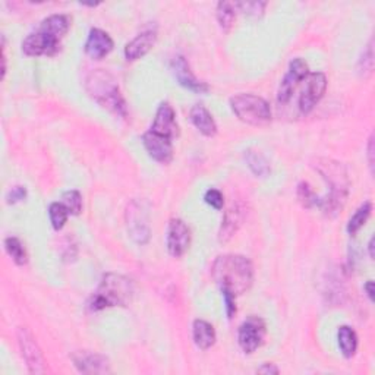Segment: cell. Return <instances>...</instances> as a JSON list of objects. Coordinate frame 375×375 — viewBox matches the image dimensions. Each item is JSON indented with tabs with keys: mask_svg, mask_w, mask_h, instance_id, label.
<instances>
[{
	"mask_svg": "<svg viewBox=\"0 0 375 375\" xmlns=\"http://www.w3.org/2000/svg\"><path fill=\"white\" fill-rule=\"evenodd\" d=\"M310 74V68L308 63L303 61L302 58H296L289 63L288 68V72L284 74L280 87H279V91H277V101L280 104H286L288 103L293 93L296 91L298 85L305 80Z\"/></svg>",
	"mask_w": 375,
	"mask_h": 375,
	"instance_id": "8fae6325",
	"label": "cell"
},
{
	"mask_svg": "<svg viewBox=\"0 0 375 375\" xmlns=\"http://www.w3.org/2000/svg\"><path fill=\"white\" fill-rule=\"evenodd\" d=\"M239 6V12H243L245 15L249 16H254V18H260L264 15L265 2H238Z\"/></svg>",
	"mask_w": 375,
	"mask_h": 375,
	"instance_id": "4dcf8cb0",
	"label": "cell"
},
{
	"mask_svg": "<svg viewBox=\"0 0 375 375\" xmlns=\"http://www.w3.org/2000/svg\"><path fill=\"white\" fill-rule=\"evenodd\" d=\"M239 12L238 2H219L217 4V23L224 32H229L235 25Z\"/></svg>",
	"mask_w": 375,
	"mask_h": 375,
	"instance_id": "cb8c5ba5",
	"label": "cell"
},
{
	"mask_svg": "<svg viewBox=\"0 0 375 375\" xmlns=\"http://www.w3.org/2000/svg\"><path fill=\"white\" fill-rule=\"evenodd\" d=\"M189 119L193 127L198 129L204 136H214L217 134V123L214 120L212 115L208 112V109L203 104H195L191 112Z\"/></svg>",
	"mask_w": 375,
	"mask_h": 375,
	"instance_id": "ffe728a7",
	"label": "cell"
},
{
	"mask_svg": "<svg viewBox=\"0 0 375 375\" xmlns=\"http://www.w3.org/2000/svg\"><path fill=\"white\" fill-rule=\"evenodd\" d=\"M27 188L23 186V185H16V186H12L8 192H6V196H5V200H6V204L9 205H15L18 203H21L27 198Z\"/></svg>",
	"mask_w": 375,
	"mask_h": 375,
	"instance_id": "d6a6232c",
	"label": "cell"
},
{
	"mask_svg": "<svg viewBox=\"0 0 375 375\" xmlns=\"http://www.w3.org/2000/svg\"><path fill=\"white\" fill-rule=\"evenodd\" d=\"M243 219H245L243 205L241 203L234 201L224 211L222 226L219 230V242L227 243L231 238H234L238 234L239 227L242 226Z\"/></svg>",
	"mask_w": 375,
	"mask_h": 375,
	"instance_id": "ac0fdd59",
	"label": "cell"
},
{
	"mask_svg": "<svg viewBox=\"0 0 375 375\" xmlns=\"http://www.w3.org/2000/svg\"><path fill=\"white\" fill-rule=\"evenodd\" d=\"M6 70H8V58H6V40L2 37V80L6 77Z\"/></svg>",
	"mask_w": 375,
	"mask_h": 375,
	"instance_id": "8d00e7d4",
	"label": "cell"
},
{
	"mask_svg": "<svg viewBox=\"0 0 375 375\" xmlns=\"http://www.w3.org/2000/svg\"><path fill=\"white\" fill-rule=\"evenodd\" d=\"M61 203L68 208L69 214H72V216H78V214H81L82 211V195L77 189L63 192Z\"/></svg>",
	"mask_w": 375,
	"mask_h": 375,
	"instance_id": "83f0119b",
	"label": "cell"
},
{
	"mask_svg": "<svg viewBox=\"0 0 375 375\" xmlns=\"http://www.w3.org/2000/svg\"><path fill=\"white\" fill-rule=\"evenodd\" d=\"M298 200L305 208H314L318 207L319 196L314 192L308 182H300L298 185Z\"/></svg>",
	"mask_w": 375,
	"mask_h": 375,
	"instance_id": "f1b7e54d",
	"label": "cell"
},
{
	"mask_svg": "<svg viewBox=\"0 0 375 375\" xmlns=\"http://www.w3.org/2000/svg\"><path fill=\"white\" fill-rule=\"evenodd\" d=\"M265 334H267L265 321L257 315H251L239 326L238 343L245 353L251 355L262 346Z\"/></svg>",
	"mask_w": 375,
	"mask_h": 375,
	"instance_id": "ba28073f",
	"label": "cell"
},
{
	"mask_svg": "<svg viewBox=\"0 0 375 375\" xmlns=\"http://www.w3.org/2000/svg\"><path fill=\"white\" fill-rule=\"evenodd\" d=\"M374 135L371 134L369 139H368V146H367V158H368V166L371 173H374Z\"/></svg>",
	"mask_w": 375,
	"mask_h": 375,
	"instance_id": "e575fe53",
	"label": "cell"
},
{
	"mask_svg": "<svg viewBox=\"0 0 375 375\" xmlns=\"http://www.w3.org/2000/svg\"><path fill=\"white\" fill-rule=\"evenodd\" d=\"M364 292L365 295L368 296V299L371 302H374V281L372 280H368L365 284H364Z\"/></svg>",
	"mask_w": 375,
	"mask_h": 375,
	"instance_id": "74e56055",
	"label": "cell"
},
{
	"mask_svg": "<svg viewBox=\"0 0 375 375\" xmlns=\"http://www.w3.org/2000/svg\"><path fill=\"white\" fill-rule=\"evenodd\" d=\"M211 276L222 295L238 298L253 288L254 265L251 260L243 255L226 254L217 257L212 262Z\"/></svg>",
	"mask_w": 375,
	"mask_h": 375,
	"instance_id": "6da1fadb",
	"label": "cell"
},
{
	"mask_svg": "<svg viewBox=\"0 0 375 375\" xmlns=\"http://www.w3.org/2000/svg\"><path fill=\"white\" fill-rule=\"evenodd\" d=\"M113 47H115V43L109 34L100 28H91L90 34H88V39L85 42L84 50L88 58H91L93 61H101L107 55H110Z\"/></svg>",
	"mask_w": 375,
	"mask_h": 375,
	"instance_id": "2e32d148",
	"label": "cell"
},
{
	"mask_svg": "<svg viewBox=\"0 0 375 375\" xmlns=\"http://www.w3.org/2000/svg\"><path fill=\"white\" fill-rule=\"evenodd\" d=\"M245 162L249 170H251L257 177H267L272 172L269 160L264 157L262 153L254 148H249L245 151Z\"/></svg>",
	"mask_w": 375,
	"mask_h": 375,
	"instance_id": "603a6c76",
	"label": "cell"
},
{
	"mask_svg": "<svg viewBox=\"0 0 375 375\" xmlns=\"http://www.w3.org/2000/svg\"><path fill=\"white\" fill-rule=\"evenodd\" d=\"M258 374H267V375H270V374H274L277 375L280 372V369L276 367V364H270V362H267V364H262L258 369H257Z\"/></svg>",
	"mask_w": 375,
	"mask_h": 375,
	"instance_id": "d590c367",
	"label": "cell"
},
{
	"mask_svg": "<svg viewBox=\"0 0 375 375\" xmlns=\"http://www.w3.org/2000/svg\"><path fill=\"white\" fill-rule=\"evenodd\" d=\"M142 144H144V148L147 150L148 155L154 158L155 162L162 165H169L172 162L173 158L172 138L148 129L144 135H142Z\"/></svg>",
	"mask_w": 375,
	"mask_h": 375,
	"instance_id": "4fadbf2b",
	"label": "cell"
},
{
	"mask_svg": "<svg viewBox=\"0 0 375 375\" xmlns=\"http://www.w3.org/2000/svg\"><path fill=\"white\" fill-rule=\"evenodd\" d=\"M192 338L195 346L201 350H208L217 341L216 330L205 319H195L192 323Z\"/></svg>",
	"mask_w": 375,
	"mask_h": 375,
	"instance_id": "44dd1931",
	"label": "cell"
},
{
	"mask_svg": "<svg viewBox=\"0 0 375 375\" xmlns=\"http://www.w3.org/2000/svg\"><path fill=\"white\" fill-rule=\"evenodd\" d=\"M305 81V88L299 96V112L302 115H310L326 94L327 77L323 72H314L308 74Z\"/></svg>",
	"mask_w": 375,
	"mask_h": 375,
	"instance_id": "9c48e42d",
	"label": "cell"
},
{
	"mask_svg": "<svg viewBox=\"0 0 375 375\" xmlns=\"http://www.w3.org/2000/svg\"><path fill=\"white\" fill-rule=\"evenodd\" d=\"M18 343H20V349L28 371L35 375L43 374L46 371L43 352L39 343L35 342V337L27 327L18 329Z\"/></svg>",
	"mask_w": 375,
	"mask_h": 375,
	"instance_id": "30bf717a",
	"label": "cell"
},
{
	"mask_svg": "<svg viewBox=\"0 0 375 375\" xmlns=\"http://www.w3.org/2000/svg\"><path fill=\"white\" fill-rule=\"evenodd\" d=\"M157 42V32L154 30H147L138 34L127 46H125V59L128 62H135L144 58L147 53L154 47Z\"/></svg>",
	"mask_w": 375,
	"mask_h": 375,
	"instance_id": "d6986e66",
	"label": "cell"
},
{
	"mask_svg": "<svg viewBox=\"0 0 375 375\" xmlns=\"http://www.w3.org/2000/svg\"><path fill=\"white\" fill-rule=\"evenodd\" d=\"M72 362L75 368L82 374H109L110 362L106 356L90 352V350H77L72 353Z\"/></svg>",
	"mask_w": 375,
	"mask_h": 375,
	"instance_id": "9a60e30c",
	"label": "cell"
},
{
	"mask_svg": "<svg viewBox=\"0 0 375 375\" xmlns=\"http://www.w3.org/2000/svg\"><path fill=\"white\" fill-rule=\"evenodd\" d=\"M229 104L235 116L251 127H264L272 122L270 103L260 96L249 93L236 94L229 100Z\"/></svg>",
	"mask_w": 375,
	"mask_h": 375,
	"instance_id": "8992f818",
	"label": "cell"
},
{
	"mask_svg": "<svg viewBox=\"0 0 375 375\" xmlns=\"http://www.w3.org/2000/svg\"><path fill=\"white\" fill-rule=\"evenodd\" d=\"M338 349L346 360L353 358L358 350V334L349 326H341L337 330Z\"/></svg>",
	"mask_w": 375,
	"mask_h": 375,
	"instance_id": "7402d4cb",
	"label": "cell"
},
{
	"mask_svg": "<svg viewBox=\"0 0 375 375\" xmlns=\"http://www.w3.org/2000/svg\"><path fill=\"white\" fill-rule=\"evenodd\" d=\"M68 216H69V211L68 208L62 204V203H51L49 205V217H50V223L51 227L55 229L56 231L62 230L68 222Z\"/></svg>",
	"mask_w": 375,
	"mask_h": 375,
	"instance_id": "4316f807",
	"label": "cell"
},
{
	"mask_svg": "<svg viewBox=\"0 0 375 375\" xmlns=\"http://www.w3.org/2000/svg\"><path fill=\"white\" fill-rule=\"evenodd\" d=\"M374 242H375V238L371 236V239H369V242H368V253H369V258H371V260H374V257H375V253H374Z\"/></svg>",
	"mask_w": 375,
	"mask_h": 375,
	"instance_id": "f35d334b",
	"label": "cell"
},
{
	"mask_svg": "<svg viewBox=\"0 0 375 375\" xmlns=\"http://www.w3.org/2000/svg\"><path fill=\"white\" fill-rule=\"evenodd\" d=\"M134 293L135 289L131 279L117 273H107L88 300V308L93 312H98L107 308L128 307L132 302Z\"/></svg>",
	"mask_w": 375,
	"mask_h": 375,
	"instance_id": "277c9868",
	"label": "cell"
},
{
	"mask_svg": "<svg viewBox=\"0 0 375 375\" xmlns=\"http://www.w3.org/2000/svg\"><path fill=\"white\" fill-rule=\"evenodd\" d=\"M172 72L177 81V84L182 85L186 90L196 93V94H204L207 93L210 88L207 85V82L200 81L193 75V72L189 68V63L186 62V59L184 56H176L172 61Z\"/></svg>",
	"mask_w": 375,
	"mask_h": 375,
	"instance_id": "5bb4252c",
	"label": "cell"
},
{
	"mask_svg": "<svg viewBox=\"0 0 375 375\" xmlns=\"http://www.w3.org/2000/svg\"><path fill=\"white\" fill-rule=\"evenodd\" d=\"M204 201L212 207L214 210H223V205H224V196L223 193L216 189V188H210L205 195H204Z\"/></svg>",
	"mask_w": 375,
	"mask_h": 375,
	"instance_id": "1f68e13d",
	"label": "cell"
},
{
	"mask_svg": "<svg viewBox=\"0 0 375 375\" xmlns=\"http://www.w3.org/2000/svg\"><path fill=\"white\" fill-rule=\"evenodd\" d=\"M358 70L360 74L367 78L372 74L374 70V47H372V40H369L367 49L364 50V55L362 58L360 59V63H358Z\"/></svg>",
	"mask_w": 375,
	"mask_h": 375,
	"instance_id": "f546056e",
	"label": "cell"
},
{
	"mask_svg": "<svg viewBox=\"0 0 375 375\" xmlns=\"http://www.w3.org/2000/svg\"><path fill=\"white\" fill-rule=\"evenodd\" d=\"M150 129L153 132L162 134V135L169 136L172 139H174L177 135H179V127H177L176 112H174L170 103L163 101L162 104L158 106Z\"/></svg>",
	"mask_w": 375,
	"mask_h": 375,
	"instance_id": "e0dca14e",
	"label": "cell"
},
{
	"mask_svg": "<svg viewBox=\"0 0 375 375\" xmlns=\"http://www.w3.org/2000/svg\"><path fill=\"white\" fill-rule=\"evenodd\" d=\"M85 90L104 109L119 117H127L128 107L116 78L104 69H96L85 80Z\"/></svg>",
	"mask_w": 375,
	"mask_h": 375,
	"instance_id": "5b68a950",
	"label": "cell"
},
{
	"mask_svg": "<svg viewBox=\"0 0 375 375\" xmlns=\"http://www.w3.org/2000/svg\"><path fill=\"white\" fill-rule=\"evenodd\" d=\"M314 167L330 188V192L326 196H319L317 208H319L329 217H336L345 207L349 195L350 181L348 169L343 163L333 158H318Z\"/></svg>",
	"mask_w": 375,
	"mask_h": 375,
	"instance_id": "3957f363",
	"label": "cell"
},
{
	"mask_svg": "<svg viewBox=\"0 0 375 375\" xmlns=\"http://www.w3.org/2000/svg\"><path fill=\"white\" fill-rule=\"evenodd\" d=\"M5 251L16 265L23 267L28 262V254L24 243L15 236H9L5 239Z\"/></svg>",
	"mask_w": 375,
	"mask_h": 375,
	"instance_id": "484cf974",
	"label": "cell"
},
{
	"mask_svg": "<svg viewBox=\"0 0 375 375\" xmlns=\"http://www.w3.org/2000/svg\"><path fill=\"white\" fill-rule=\"evenodd\" d=\"M191 245V230L186 223L181 219H172L167 226L166 235V248L167 253L174 257L181 258L186 254Z\"/></svg>",
	"mask_w": 375,
	"mask_h": 375,
	"instance_id": "7c38bea8",
	"label": "cell"
},
{
	"mask_svg": "<svg viewBox=\"0 0 375 375\" xmlns=\"http://www.w3.org/2000/svg\"><path fill=\"white\" fill-rule=\"evenodd\" d=\"M371 212H372V203L365 201L358 210L355 211L353 216L349 219V223L346 226L348 234L352 236L358 234V231L365 226L368 219L371 217Z\"/></svg>",
	"mask_w": 375,
	"mask_h": 375,
	"instance_id": "d4e9b609",
	"label": "cell"
},
{
	"mask_svg": "<svg viewBox=\"0 0 375 375\" xmlns=\"http://www.w3.org/2000/svg\"><path fill=\"white\" fill-rule=\"evenodd\" d=\"M223 299H224V308H226L227 318H234V315L236 314V298L230 296V295H223Z\"/></svg>",
	"mask_w": 375,
	"mask_h": 375,
	"instance_id": "836d02e7",
	"label": "cell"
},
{
	"mask_svg": "<svg viewBox=\"0 0 375 375\" xmlns=\"http://www.w3.org/2000/svg\"><path fill=\"white\" fill-rule=\"evenodd\" d=\"M127 219V229L131 239L136 245H146L151 238L150 219H148V207L144 201L132 200L125 212Z\"/></svg>",
	"mask_w": 375,
	"mask_h": 375,
	"instance_id": "52a82bcc",
	"label": "cell"
},
{
	"mask_svg": "<svg viewBox=\"0 0 375 375\" xmlns=\"http://www.w3.org/2000/svg\"><path fill=\"white\" fill-rule=\"evenodd\" d=\"M70 28V18L63 13L50 15L40 23L37 30L30 32L23 42L25 56H55L61 43Z\"/></svg>",
	"mask_w": 375,
	"mask_h": 375,
	"instance_id": "7a4b0ae2",
	"label": "cell"
}]
</instances>
